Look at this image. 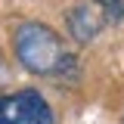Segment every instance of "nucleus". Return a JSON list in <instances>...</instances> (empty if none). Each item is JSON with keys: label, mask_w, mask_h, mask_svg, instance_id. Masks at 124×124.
I'll list each match as a JSON object with an SVG mask.
<instances>
[{"label": "nucleus", "mask_w": 124, "mask_h": 124, "mask_svg": "<svg viewBox=\"0 0 124 124\" xmlns=\"http://www.w3.org/2000/svg\"><path fill=\"white\" fill-rule=\"evenodd\" d=\"M0 124H53V108L37 90L0 96Z\"/></svg>", "instance_id": "f03ea898"}, {"label": "nucleus", "mask_w": 124, "mask_h": 124, "mask_svg": "<svg viewBox=\"0 0 124 124\" xmlns=\"http://www.w3.org/2000/svg\"><path fill=\"white\" fill-rule=\"evenodd\" d=\"M106 22H108V16L102 13L99 3H81V6H75L68 13V31H71V37L81 40V44L93 40L99 31L106 28Z\"/></svg>", "instance_id": "7ed1b4c3"}, {"label": "nucleus", "mask_w": 124, "mask_h": 124, "mask_svg": "<svg viewBox=\"0 0 124 124\" xmlns=\"http://www.w3.org/2000/svg\"><path fill=\"white\" fill-rule=\"evenodd\" d=\"M124 16V0H118V19Z\"/></svg>", "instance_id": "20e7f679"}, {"label": "nucleus", "mask_w": 124, "mask_h": 124, "mask_svg": "<svg viewBox=\"0 0 124 124\" xmlns=\"http://www.w3.org/2000/svg\"><path fill=\"white\" fill-rule=\"evenodd\" d=\"M16 56L31 75H62V68L75 62L62 37L44 22H25L16 28Z\"/></svg>", "instance_id": "f257e3e1"}]
</instances>
